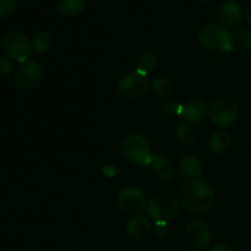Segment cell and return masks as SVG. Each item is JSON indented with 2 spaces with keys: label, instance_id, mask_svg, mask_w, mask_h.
I'll return each mask as SVG.
<instances>
[{
  "label": "cell",
  "instance_id": "cell-17",
  "mask_svg": "<svg viewBox=\"0 0 251 251\" xmlns=\"http://www.w3.org/2000/svg\"><path fill=\"white\" fill-rule=\"evenodd\" d=\"M87 0H60L58 4L59 12L64 16L73 17L85 10Z\"/></svg>",
  "mask_w": 251,
  "mask_h": 251
},
{
  "label": "cell",
  "instance_id": "cell-6",
  "mask_svg": "<svg viewBox=\"0 0 251 251\" xmlns=\"http://www.w3.org/2000/svg\"><path fill=\"white\" fill-rule=\"evenodd\" d=\"M43 80V70L42 66L36 60H28L20 63L14 73V83L19 90L34 91Z\"/></svg>",
  "mask_w": 251,
  "mask_h": 251
},
{
  "label": "cell",
  "instance_id": "cell-20",
  "mask_svg": "<svg viewBox=\"0 0 251 251\" xmlns=\"http://www.w3.org/2000/svg\"><path fill=\"white\" fill-rule=\"evenodd\" d=\"M151 87L153 90V92L156 93L158 97L167 98L171 97L174 92V85L169 78L163 77V76H159V77L153 78L151 83Z\"/></svg>",
  "mask_w": 251,
  "mask_h": 251
},
{
  "label": "cell",
  "instance_id": "cell-29",
  "mask_svg": "<svg viewBox=\"0 0 251 251\" xmlns=\"http://www.w3.org/2000/svg\"><path fill=\"white\" fill-rule=\"evenodd\" d=\"M244 19H245V21H247L248 24H249L251 26V5H250V6H248L247 9H245Z\"/></svg>",
  "mask_w": 251,
  "mask_h": 251
},
{
  "label": "cell",
  "instance_id": "cell-23",
  "mask_svg": "<svg viewBox=\"0 0 251 251\" xmlns=\"http://www.w3.org/2000/svg\"><path fill=\"white\" fill-rule=\"evenodd\" d=\"M16 2L15 0H0V20L7 19L14 12Z\"/></svg>",
  "mask_w": 251,
  "mask_h": 251
},
{
  "label": "cell",
  "instance_id": "cell-3",
  "mask_svg": "<svg viewBox=\"0 0 251 251\" xmlns=\"http://www.w3.org/2000/svg\"><path fill=\"white\" fill-rule=\"evenodd\" d=\"M180 200L174 194L163 191L152 196L147 202V213L154 223H168L179 212Z\"/></svg>",
  "mask_w": 251,
  "mask_h": 251
},
{
  "label": "cell",
  "instance_id": "cell-30",
  "mask_svg": "<svg viewBox=\"0 0 251 251\" xmlns=\"http://www.w3.org/2000/svg\"><path fill=\"white\" fill-rule=\"evenodd\" d=\"M196 2H200V4H207V2H211L212 0H195Z\"/></svg>",
  "mask_w": 251,
  "mask_h": 251
},
{
  "label": "cell",
  "instance_id": "cell-22",
  "mask_svg": "<svg viewBox=\"0 0 251 251\" xmlns=\"http://www.w3.org/2000/svg\"><path fill=\"white\" fill-rule=\"evenodd\" d=\"M183 104L179 103L178 100H168L163 103V112L168 115H179L180 117Z\"/></svg>",
  "mask_w": 251,
  "mask_h": 251
},
{
  "label": "cell",
  "instance_id": "cell-19",
  "mask_svg": "<svg viewBox=\"0 0 251 251\" xmlns=\"http://www.w3.org/2000/svg\"><path fill=\"white\" fill-rule=\"evenodd\" d=\"M157 58L152 51H145L136 60V73L147 76L156 68Z\"/></svg>",
  "mask_w": 251,
  "mask_h": 251
},
{
  "label": "cell",
  "instance_id": "cell-21",
  "mask_svg": "<svg viewBox=\"0 0 251 251\" xmlns=\"http://www.w3.org/2000/svg\"><path fill=\"white\" fill-rule=\"evenodd\" d=\"M176 137L184 145H193L198 139L195 129L189 124H179L176 130Z\"/></svg>",
  "mask_w": 251,
  "mask_h": 251
},
{
  "label": "cell",
  "instance_id": "cell-7",
  "mask_svg": "<svg viewBox=\"0 0 251 251\" xmlns=\"http://www.w3.org/2000/svg\"><path fill=\"white\" fill-rule=\"evenodd\" d=\"M239 117V105L233 98L221 97L216 100L210 107V119L216 126H232Z\"/></svg>",
  "mask_w": 251,
  "mask_h": 251
},
{
  "label": "cell",
  "instance_id": "cell-4",
  "mask_svg": "<svg viewBox=\"0 0 251 251\" xmlns=\"http://www.w3.org/2000/svg\"><path fill=\"white\" fill-rule=\"evenodd\" d=\"M123 156L127 161L140 166H152L154 154L150 142L139 134H130L122 142Z\"/></svg>",
  "mask_w": 251,
  "mask_h": 251
},
{
  "label": "cell",
  "instance_id": "cell-25",
  "mask_svg": "<svg viewBox=\"0 0 251 251\" xmlns=\"http://www.w3.org/2000/svg\"><path fill=\"white\" fill-rule=\"evenodd\" d=\"M100 172L107 178H115V176H118L120 174V168L118 166H115V164L108 163L102 167Z\"/></svg>",
  "mask_w": 251,
  "mask_h": 251
},
{
  "label": "cell",
  "instance_id": "cell-13",
  "mask_svg": "<svg viewBox=\"0 0 251 251\" xmlns=\"http://www.w3.org/2000/svg\"><path fill=\"white\" fill-rule=\"evenodd\" d=\"M151 232V221L146 216H132L125 223V233L131 239H144Z\"/></svg>",
  "mask_w": 251,
  "mask_h": 251
},
{
  "label": "cell",
  "instance_id": "cell-18",
  "mask_svg": "<svg viewBox=\"0 0 251 251\" xmlns=\"http://www.w3.org/2000/svg\"><path fill=\"white\" fill-rule=\"evenodd\" d=\"M54 44V37L50 32L42 31L34 36L33 42H32V47H33L34 51L38 54H44L47 51L50 50L53 48Z\"/></svg>",
  "mask_w": 251,
  "mask_h": 251
},
{
  "label": "cell",
  "instance_id": "cell-11",
  "mask_svg": "<svg viewBox=\"0 0 251 251\" xmlns=\"http://www.w3.org/2000/svg\"><path fill=\"white\" fill-rule=\"evenodd\" d=\"M218 17L223 25L234 27L242 22L244 17V10L242 5L235 0H225L218 7Z\"/></svg>",
  "mask_w": 251,
  "mask_h": 251
},
{
  "label": "cell",
  "instance_id": "cell-16",
  "mask_svg": "<svg viewBox=\"0 0 251 251\" xmlns=\"http://www.w3.org/2000/svg\"><path fill=\"white\" fill-rule=\"evenodd\" d=\"M152 167H153V171L156 173V176L161 180L168 181L173 178V164H172L171 159L167 156H164V154H154Z\"/></svg>",
  "mask_w": 251,
  "mask_h": 251
},
{
  "label": "cell",
  "instance_id": "cell-2",
  "mask_svg": "<svg viewBox=\"0 0 251 251\" xmlns=\"http://www.w3.org/2000/svg\"><path fill=\"white\" fill-rule=\"evenodd\" d=\"M199 43L212 51L230 53L235 49L234 37L222 22H208L199 32Z\"/></svg>",
  "mask_w": 251,
  "mask_h": 251
},
{
  "label": "cell",
  "instance_id": "cell-9",
  "mask_svg": "<svg viewBox=\"0 0 251 251\" xmlns=\"http://www.w3.org/2000/svg\"><path fill=\"white\" fill-rule=\"evenodd\" d=\"M1 48L9 58L20 63L28 60V55L32 50L28 38L20 32H10L5 34L1 41Z\"/></svg>",
  "mask_w": 251,
  "mask_h": 251
},
{
  "label": "cell",
  "instance_id": "cell-10",
  "mask_svg": "<svg viewBox=\"0 0 251 251\" xmlns=\"http://www.w3.org/2000/svg\"><path fill=\"white\" fill-rule=\"evenodd\" d=\"M185 238L186 242L194 248L202 249V248L208 247L212 239V234L206 225L202 221H193L189 223L185 228Z\"/></svg>",
  "mask_w": 251,
  "mask_h": 251
},
{
  "label": "cell",
  "instance_id": "cell-5",
  "mask_svg": "<svg viewBox=\"0 0 251 251\" xmlns=\"http://www.w3.org/2000/svg\"><path fill=\"white\" fill-rule=\"evenodd\" d=\"M150 83L147 76L136 73H129L123 75L117 83V92L123 100H139L147 95Z\"/></svg>",
  "mask_w": 251,
  "mask_h": 251
},
{
  "label": "cell",
  "instance_id": "cell-15",
  "mask_svg": "<svg viewBox=\"0 0 251 251\" xmlns=\"http://www.w3.org/2000/svg\"><path fill=\"white\" fill-rule=\"evenodd\" d=\"M232 136L226 130H217L211 135L210 140H208V146H210L211 151L215 153H225L226 151L230 149L232 146Z\"/></svg>",
  "mask_w": 251,
  "mask_h": 251
},
{
  "label": "cell",
  "instance_id": "cell-28",
  "mask_svg": "<svg viewBox=\"0 0 251 251\" xmlns=\"http://www.w3.org/2000/svg\"><path fill=\"white\" fill-rule=\"evenodd\" d=\"M244 46H245V48L248 49V50L251 51V31L249 32V33L247 34V36H245Z\"/></svg>",
  "mask_w": 251,
  "mask_h": 251
},
{
  "label": "cell",
  "instance_id": "cell-8",
  "mask_svg": "<svg viewBox=\"0 0 251 251\" xmlns=\"http://www.w3.org/2000/svg\"><path fill=\"white\" fill-rule=\"evenodd\" d=\"M117 200L120 210L127 215L137 216L147 207L146 195L135 185H126L120 189Z\"/></svg>",
  "mask_w": 251,
  "mask_h": 251
},
{
  "label": "cell",
  "instance_id": "cell-1",
  "mask_svg": "<svg viewBox=\"0 0 251 251\" xmlns=\"http://www.w3.org/2000/svg\"><path fill=\"white\" fill-rule=\"evenodd\" d=\"M179 200L180 205L188 212L202 215L212 208L216 195L208 183L203 180H193L184 186Z\"/></svg>",
  "mask_w": 251,
  "mask_h": 251
},
{
  "label": "cell",
  "instance_id": "cell-26",
  "mask_svg": "<svg viewBox=\"0 0 251 251\" xmlns=\"http://www.w3.org/2000/svg\"><path fill=\"white\" fill-rule=\"evenodd\" d=\"M167 223H156V228H154V234L158 238H164L167 235Z\"/></svg>",
  "mask_w": 251,
  "mask_h": 251
},
{
  "label": "cell",
  "instance_id": "cell-24",
  "mask_svg": "<svg viewBox=\"0 0 251 251\" xmlns=\"http://www.w3.org/2000/svg\"><path fill=\"white\" fill-rule=\"evenodd\" d=\"M14 71V64L7 56L0 55V75L7 76Z\"/></svg>",
  "mask_w": 251,
  "mask_h": 251
},
{
  "label": "cell",
  "instance_id": "cell-32",
  "mask_svg": "<svg viewBox=\"0 0 251 251\" xmlns=\"http://www.w3.org/2000/svg\"><path fill=\"white\" fill-rule=\"evenodd\" d=\"M189 251H199V250H189Z\"/></svg>",
  "mask_w": 251,
  "mask_h": 251
},
{
  "label": "cell",
  "instance_id": "cell-31",
  "mask_svg": "<svg viewBox=\"0 0 251 251\" xmlns=\"http://www.w3.org/2000/svg\"><path fill=\"white\" fill-rule=\"evenodd\" d=\"M25 1H36V0H25Z\"/></svg>",
  "mask_w": 251,
  "mask_h": 251
},
{
  "label": "cell",
  "instance_id": "cell-27",
  "mask_svg": "<svg viewBox=\"0 0 251 251\" xmlns=\"http://www.w3.org/2000/svg\"><path fill=\"white\" fill-rule=\"evenodd\" d=\"M210 251H234V249L229 244H223V243H221V244L215 245Z\"/></svg>",
  "mask_w": 251,
  "mask_h": 251
},
{
  "label": "cell",
  "instance_id": "cell-14",
  "mask_svg": "<svg viewBox=\"0 0 251 251\" xmlns=\"http://www.w3.org/2000/svg\"><path fill=\"white\" fill-rule=\"evenodd\" d=\"M179 169L181 174L189 178H200L202 176V162L195 154H185L179 162Z\"/></svg>",
  "mask_w": 251,
  "mask_h": 251
},
{
  "label": "cell",
  "instance_id": "cell-12",
  "mask_svg": "<svg viewBox=\"0 0 251 251\" xmlns=\"http://www.w3.org/2000/svg\"><path fill=\"white\" fill-rule=\"evenodd\" d=\"M207 103L202 100H191L183 104L180 118L189 125L200 124L207 115Z\"/></svg>",
  "mask_w": 251,
  "mask_h": 251
}]
</instances>
